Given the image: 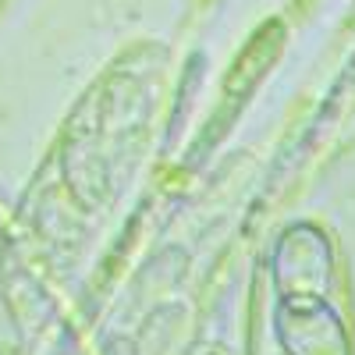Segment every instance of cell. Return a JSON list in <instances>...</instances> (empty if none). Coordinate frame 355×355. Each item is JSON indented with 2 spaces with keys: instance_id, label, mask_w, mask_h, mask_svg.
I'll list each match as a JSON object with an SVG mask.
<instances>
[{
  "instance_id": "cell-1",
  "label": "cell",
  "mask_w": 355,
  "mask_h": 355,
  "mask_svg": "<svg viewBox=\"0 0 355 355\" xmlns=\"http://www.w3.org/2000/svg\"><path fill=\"white\" fill-rule=\"evenodd\" d=\"M270 274L281 302H327L334 252L327 234L313 224L288 227L270 256Z\"/></svg>"
},
{
  "instance_id": "cell-2",
  "label": "cell",
  "mask_w": 355,
  "mask_h": 355,
  "mask_svg": "<svg viewBox=\"0 0 355 355\" xmlns=\"http://www.w3.org/2000/svg\"><path fill=\"white\" fill-rule=\"evenodd\" d=\"M274 331L284 355H355L341 316L327 302H281Z\"/></svg>"
},
{
  "instance_id": "cell-3",
  "label": "cell",
  "mask_w": 355,
  "mask_h": 355,
  "mask_svg": "<svg viewBox=\"0 0 355 355\" xmlns=\"http://www.w3.org/2000/svg\"><path fill=\"white\" fill-rule=\"evenodd\" d=\"M21 348V331L15 323V313L8 306V299H0V355H15Z\"/></svg>"
}]
</instances>
